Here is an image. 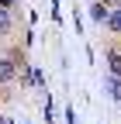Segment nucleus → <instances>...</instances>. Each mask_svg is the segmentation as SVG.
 I'll return each mask as SVG.
<instances>
[{"instance_id": "1", "label": "nucleus", "mask_w": 121, "mask_h": 124, "mask_svg": "<svg viewBox=\"0 0 121 124\" xmlns=\"http://www.w3.org/2000/svg\"><path fill=\"white\" fill-rule=\"evenodd\" d=\"M17 79V66L10 59H0V83H14Z\"/></svg>"}, {"instance_id": "4", "label": "nucleus", "mask_w": 121, "mask_h": 124, "mask_svg": "<svg viewBox=\"0 0 121 124\" xmlns=\"http://www.w3.org/2000/svg\"><path fill=\"white\" fill-rule=\"evenodd\" d=\"M107 66H111V76H121V55L118 52H107Z\"/></svg>"}, {"instance_id": "8", "label": "nucleus", "mask_w": 121, "mask_h": 124, "mask_svg": "<svg viewBox=\"0 0 121 124\" xmlns=\"http://www.w3.org/2000/svg\"><path fill=\"white\" fill-rule=\"evenodd\" d=\"M66 124H76V114L73 110H66Z\"/></svg>"}, {"instance_id": "5", "label": "nucleus", "mask_w": 121, "mask_h": 124, "mask_svg": "<svg viewBox=\"0 0 121 124\" xmlns=\"http://www.w3.org/2000/svg\"><path fill=\"white\" fill-rule=\"evenodd\" d=\"M90 17H94V21H104V17H107V7H104L100 0H97V4H90Z\"/></svg>"}, {"instance_id": "2", "label": "nucleus", "mask_w": 121, "mask_h": 124, "mask_svg": "<svg viewBox=\"0 0 121 124\" xmlns=\"http://www.w3.org/2000/svg\"><path fill=\"white\" fill-rule=\"evenodd\" d=\"M104 93H107L111 100H121V76H107V79H104Z\"/></svg>"}, {"instance_id": "6", "label": "nucleus", "mask_w": 121, "mask_h": 124, "mask_svg": "<svg viewBox=\"0 0 121 124\" xmlns=\"http://www.w3.org/2000/svg\"><path fill=\"white\" fill-rule=\"evenodd\" d=\"M7 31H10V14L0 7V35H7Z\"/></svg>"}, {"instance_id": "10", "label": "nucleus", "mask_w": 121, "mask_h": 124, "mask_svg": "<svg viewBox=\"0 0 121 124\" xmlns=\"http://www.w3.org/2000/svg\"><path fill=\"white\" fill-rule=\"evenodd\" d=\"M10 4H14V0H0V7H4V10H7V7H10Z\"/></svg>"}, {"instance_id": "9", "label": "nucleus", "mask_w": 121, "mask_h": 124, "mask_svg": "<svg viewBox=\"0 0 121 124\" xmlns=\"http://www.w3.org/2000/svg\"><path fill=\"white\" fill-rule=\"evenodd\" d=\"M0 124H14V121H10V117H7V114H0Z\"/></svg>"}, {"instance_id": "3", "label": "nucleus", "mask_w": 121, "mask_h": 124, "mask_svg": "<svg viewBox=\"0 0 121 124\" xmlns=\"http://www.w3.org/2000/svg\"><path fill=\"white\" fill-rule=\"evenodd\" d=\"M104 28H107V31H118V35H121V7H114L107 17H104Z\"/></svg>"}, {"instance_id": "7", "label": "nucleus", "mask_w": 121, "mask_h": 124, "mask_svg": "<svg viewBox=\"0 0 121 124\" xmlns=\"http://www.w3.org/2000/svg\"><path fill=\"white\" fill-rule=\"evenodd\" d=\"M104 7H121V0H100Z\"/></svg>"}]
</instances>
